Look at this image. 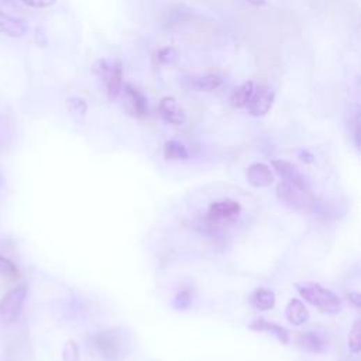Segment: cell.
I'll use <instances>...</instances> for the list:
<instances>
[{"label":"cell","mask_w":361,"mask_h":361,"mask_svg":"<svg viewBox=\"0 0 361 361\" xmlns=\"http://www.w3.org/2000/svg\"><path fill=\"white\" fill-rule=\"evenodd\" d=\"M361 322L355 321V323L353 325L350 333H348V348L351 353L358 354L360 348H361Z\"/></svg>","instance_id":"ffe728a7"},{"label":"cell","mask_w":361,"mask_h":361,"mask_svg":"<svg viewBox=\"0 0 361 361\" xmlns=\"http://www.w3.org/2000/svg\"><path fill=\"white\" fill-rule=\"evenodd\" d=\"M67 105H68V107L72 113H77V114H81V116H84L86 113V109H88L86 103L82 99H78V98H70L67 100Z\"/></svg>","instance_id":"603a6c76"},{"label":"cell","mask_w":361,"mask_h":361,"mask_svg":"<svg viewBox=\"0 0 361 361\" xmlns=\"http://www.w3.org/2000/svg\"><path fill=\"white\" fill-rule=\"evenodd\" d=\"M222 84H223V79L219 75H206V77H202L198 79L197 88L203 92H212V91H216L217 88H220Z\"/></svg>","instance_id":"d6986e66"},{"label":"cell","mask_w":361,"mask_h":361,"mask_svg":"<svg viewBox=\"0 0 361 361\" xmlns=\"http://www.w3.org/2000/svg\"><path fill=\"white\" fill-rule=\"evenodd\" d=\"M17 272V268L16 266L8 260L6 257L0 256V274L2 275H15Z\"/></svg>","instance_id":"d4e9b609"},{"label":"cell","mask_w":361,"mask_h":361,"mask_svg":"<svg viewBox=\"0 0 361 361\" xmlns=\"http://www.w3.org/2000/svg\"><path fill=\"white\" fill-rule=\"evenodd\" d=\"M272 168L284 180H286V183L293 184L299 188L308 190V183H307L305 175L300 172V169L296 165H293L292 162H289L286 160H274Z\"/></svg>","instance_id":"ba28073f"},{"label":"cell","mask_w":361,"mask_h":361,"mask_svg":"<svg viewBox=\"0 0 361 361\" xmlns=\"http://www.w3.org/2000/svg\"><path fill=\"white\" fill-rule=\"evenodd\" d=\"M23 2L26 3V5H29V6H31V8H40V9H43V8H49V6H52L56 0H23Z\"/></svg>","instance_id":"484cf974"},{"label":"cell","mask_w":361,"mask_h":361,"mask_svg":"<svg viewBox=\"0 0 361 361\" xmlns=\"http://www.w3.org/2000/svg\"><path fill=\"white\" fill-rule=\"evenodd\" d=\"M242 212V206L234 201H220L216 203H212L209 206V212L206 215V220L212 226H224L231 223L234 219Z\"/></svg>","instance_id":"8992f818"},{"label":"cell","mask_w":361,"mask_h":361,"mask_svg":"<svg viewBox=\"0 0 361 361\" xmlns=\"http://www.w3.org/2000/svg\"><path fill=\"white\" fill-rule=\"evenodd\" d=\"M89 346H92L100 357L106 360H118L126 354V339L117 329L103 330L91 337Z\"/></svg>","instance_id":"7a4b0ae2"},{"label":"cell","mask_w":361,"mask_h":361,"mask_svg":"<svg viewBox=\"0 0 361 361\" xmlns=\"http://www.w3.org/2000/svg\"><path fill=\"white\" fill-rule=\"evenodd\" d=\"M26 31L27 24L23 20L15 19L0 10V34H5L9 37H22Z\"/></svg>","instance_id":"4fadbf2b"},{"label":"cell","mask_w":361,"mask_h":361,"mask_svg":"<svg viewBox=\"0 0 361 361\" xmlns=\"http://www.w3.org/2000/svg\"><path fill=\"white\" fill-rule=\"evenodd\" d=\"M249 184L254 188H266L274 183V174L271 168L263 162L252 164L246 172Z\"/></svg>","instance_id":"9c48e42d"},{"label":"cell","mask_w":361,"mask_h":361,"mask_svg":"<svg viewBox=\"0 0 361 361\" xmlns=\"http://www.w3.org/2000/svg\"><path fill=\"white\" fill-rule=\"evenodd\" d=\"M277 197L279 198L281 202H284L285 205H288L289 208L298 212L308 213L314 209V198L311 197L309 191L299 188L293 184H289L286 180H282V183L278 185Z\"/></svg>","instance_id":"277c9868"},{"label":"cell","mask_w":361,"mask_h":361,"mask_svg":"<svg viewBox=\"0 0 361 361\" xmlns=\"http://www.w3.org/2000/svg\"><path fill=\"white\" fill-rule=\"evenodd\" d=\"M250 302L259 311H270L275 307V293L268 288H257L250 296Z\"/></svg>","instance_id":"9a60e30c"},{"label":"cell","mask_w":361,"mask_h":361,"mask_svg":"<svg viewBox=\"0 0 361 361\" xmlns=\"http://www.w3.org/2000/svg\"><path fill=\"white\" fill-rule=\"evenodd\" d=\"M26 296L27 289L24 286H17L9 291L0 300V322L5 325L13 323L22 314Z\"/></svg>","instance_id":"5b68a950"},{"label":"cell","mask_w":361,"mask_h":361,"mask_svg":"<svg viewBox=\"0 0 361 361\" xmlns=\"http://www.w3.org/2000/svg\"><path fill=\"white\" fill-rule=\"evenodd\" d=\"M348 299L354 304L355 308H360V295L358 293H350Z\"/></svg>","instance_id":"4316f807"},{"label":"cell","mask_w":361,"mask_h":361,"mask_svg":"<svg viewBox=\"0 0 361 361\" xmlns=\"http://www.w3.org/2000/svg\"><path fill=\"white\" fill-rule=\"evenodd\" d=\"M296 346L304 351L321 354L326 351L328 341L314 332H300L296 336Z\"/></svg>","instance_id":"30bf717a"},{"label":"cell","mask_w":361,"mask_h":361,"mask_svg":"<svg viewBox=\"0 0 361 361\" xmlns=\"http://www.w3.org/2000/svg\"><path fill=\"white\" fill-rule=\"evenodd\" d=\"M191 304V293L190 291H180L175 298V307L179 309H187Z\"/></svg>","instance_id":"cb8c5ba5"},{"label":"cell","mask_w":361,"mask_h":361,"mask_svg":"<svg viewBox=\"0 0 361 361\" xmlns=\"http://www.w3.org/2000/svg\"><path fill=\"white\" fill-rule=\"evenodd\" d=\"M285 316H286V321L293 326L305 325L309 321V312H308L307 307L304 305V302L300 299H291L289 300L288 305H286Z\"/></svg>","instance_id":"7c38bea8"},{"label":"cell","mask_w":361,"mask_h":361,"mask_svg":"<svg viewBox=\"0 0 361 361\" xmlns=\"http://www.w3.org/2000/svg\"><path fill=\"white\" fill-rule=\"evenodd\" d=\"M125 91H126V95L130 100V105H132V109H133V113L139 117H144L147 113H148V106H147V99L137 91L135 89L133 86L130 85H126L125 86Z\"/></svg>","instance_id":"e0dca14e"},{"label":"cell","mask_w":361,"mask_h":361,"mask_svg":"<svg viewBox=\"0 0 361 361\" xmlns=\"http://www.w3.org/2000/svg\"><path fill=\"white\" fill-rule=\"evenodd\" d=\"M295 286L299 295L302 296L308 304L318 308L321 312L330 314V315L340 312L341 299L335 292L325 288L323 285L318 282L305 281V282H298Z\"/></svg>","instance_id":"6da1fadb"},{"label":"cell","mask_w":361,"mask_h":361,"mask_svg":"<svg viewBox=\"0 0 361 361\" xmlns=\"http://www.w3.org/2000/svg\"><path fill=\"white\" fill-rule=\"evenodd\" d=\"M247 2L254 6H263L266 3V0H247Z\"/></svg>","instance_id":"83f0119b"},{"label":"cell","mask_w":361,"mask_h":361,"mask_svg":"<svg viewBox=\"0 0 361 361\" xmlns=\"http://www.w3.org/2000/svg\"><path fill=\"white\" fill-rule=\"evenodd\" d=\"M63 361H81L79 347L74 340H68L63 348Z\"/></svg>","instance_id":"44dd1931"},{"label":"cell","mask_w":361,"mask_h":361,"mask_svg":"<svg viewBox=\"0 0 361 361\" xmlns=\"http://www.w3.org/2000/svg\"><path fill=\"white\" fill-rule=\"evenodd\" d=\"M250 329L256 330V332H267V333L275 336L282 344H288L289 343V332L285 328H282L279 325H275L272 322H268V321H266L263 318L256 319L250 325Z\"/></svg>","instance_id":"5bb4252c"},{"label":"cell","mask_w":361,"mask_h":361,"mask_svg":"<svg viewBox=\"0 0 361 361\" xmlns=\"http://www.w3.org/2000/svg\"><path fill=\"white\" fill-rule=\"evenodd\" d=\"M274 103V91L270 86L261 85L257 89L254 88L253 95L247 103L249 113L254 117H261L267 114Z\"/></svg>","instance_id":"52a82bcc"},{"label":"cell","mask_w":361,"mask_h":361,"mask_svg":"<svg viewBox=\"0 0 361 361\" xmlns=\"http://www.w3.org/2000/svg\"><path fill=\"white\" fill-rule=\"evenodd\" d=\"M93 72L105 81L106 92L110 100L118 98L123 88V67L118 59L107 61V59H99L93 67Z\"/></svg>","instance_id":"3957f363"},{"label":"cell","mask_w":361,"mask_h":361,"mask_svg":"<svg viewBox=\"0 0 361 361\" xmlns=\"http://www.w3.org/2000/svg\"><path fill=\"white\" fill-rule=\"evenodd\" d=\"M253 91H254V82L252 81H247L245 84L240 85L238 88H236L231 95H230V105L233 107H237V109H242V107H246L252 95H253Z\"/></svg>","instance_id":"2e32d148"},{"label":"cell","mask_w":361,"mask_h":361,"mask_svg":"<svg viewBox=\"0 0 361 361\" xmlns=\"http://www.w3.org/2000/svg\"><path fill=\"white\" fill-rule=\"evenodd\" d=\"M164 157L168 161H184L190 158V153L183 143L169 140L164 144Z\"/></svg>","instance_id":"ac0fdd59"},{"label":"cell","mask_w":361,"mask_h":361,"mask_svg":"<svg viewBox=\"0 0 361 361\" xmlns=\"http://www.w3.org/2000/svg\"><path fill=\"white\" fill-rule=\"evenodd\" d=\"M178 56V52L175 48L172 47H167V48H162L160 52H158V63L160 64H172L175 59Z\"/></svg>","instance_id":"7402d4cb"},{"label":"cell","mask_w":361,"mask_h":361,"mask_svg":"<svg viewBox=\"0 0 361 361\" xmlns=\"http://www.w3.org/2000/svg\"><path fill=\"white\" fill-rule=\"evenodd\" d=\"M158 110L162 116V118L165 120V122L171 123V125H183L185 122V113L180 110L178 107V103L174 98H164L161 102H160V106H158Z\"/></svg>","instance_id":"8fae6325"}]
</instances>
